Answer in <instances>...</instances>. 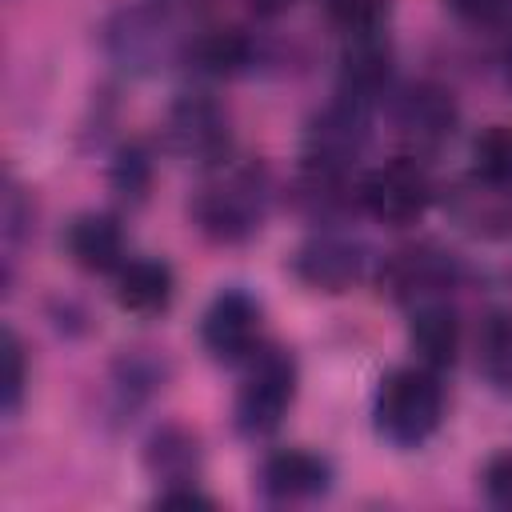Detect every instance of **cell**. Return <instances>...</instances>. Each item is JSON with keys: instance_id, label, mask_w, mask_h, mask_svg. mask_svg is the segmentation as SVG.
<instances>
[{"instance_id": "6da1fadb", "label": "cell", "mask_w": 512, "mask_h": 512, "mask_svg": "<svg viewBox=\"0 0 512 512\" xmlns=\"http://www.w3.org/2000/svg\"><path fill=\"white\" fill-rule=\"evenodd\" d=\"M444 420V388L432 368H396L372 396V424L400 448L424 444Z\"/></svg>"}, {"instance_id": "7a4b0ae2", "label": "cell", "mask_w": 512, "mask_h": 512, "mask_svg": "<svg viewBox=\"0 0 512 512\" xmlns=\"http://www.w3.org/2000/svg\"><path fill=\"white\" fill-rule=\"evenodd\" d=\"M268 212V180L252 164H220V172L196 192L192 216L196 224L220 240V244H240L248 240Z\"/></svg>"}, {"instance_id": "3957f363", "label": "cell", "mask_w": 512, "mask_h": 512, "mask_svg": "<svg viewBox=\"0 0 512 512\" xmlns=\"http://www.w3.org/2000/svg\"><path fill=\"white\" fill-rule=\"evenodd\" d=\"M296 396V364L280 348H260L252 352L248 376L236 392V428L244 436H268L280 428L288 404Z\"/></svg>"}, {"instance_id": "277c9868", "label": "cell", "mask_w": 512, "mask_h": 512, "mask_svg": "<svg viewBox=\"0 0 512 512\" xmlns=\"http://www.w3.org/2000/svg\"><path fill=\"white\" fill-rule=\"evenodd\" d=\"M364 144H368V108L360 100L340 96L336 104L316 112L308 132H304L308 172L344 176L348 164H356V156L364 152Z\"/></svg>"}, {"instance_id": "5b68a950", "label": "cell", "mask_w": 512, "mask_h": 512, "mask_svg": "<svg viewBox=\"0 0 512 512\" xmlns=\"http://www.w3.org/2000/svg\"><path fill=\"white\" fill-rule=\"evenodd\" d=\"M428 200H432V184L416 160L380 164L360 184V204L368 208V216H376L380 224H392V228L420 220Z\"/></svg>"}, {"instance_id": "8992f818", "label": "cell", "mask_w": 512, "mask_h": 512, "mask_svg": "<svg viewBox=\"0 0 512 512\" xmlns=\"http://www.w3.org/2000/svg\"><path fill=\"white\" fill-rule=\"evenodd\" d=\"M168 144L184 160L224 164L228 160V120L208 96H184L168 112Z\"/></svg>"}, {"instance_id": "52a82bcc", "label": "cell", "mask_w": 512, "mask_h": 512, "mask_svg": "<svg viewBox=\"0 0 512 512\" xmlns=\"http://www.w3.org/2000/svg\"><path fill=\"white\" fill-rule=\"evenodd\" d=\"M200 340L224 364L252 360L256 340H260V308L252 304V296H244V292H220L204 308V316H200Z\"/></svg>"}, {"instance_id": "ba28073f", "label": "cell", "mask_w": 512, "mask_h": 512, "mask_svg": "<svg viewBox=\"0 0 512 512\" xmlns=\"http://www.w3.org/2000/svg\"><path fill=\"white\" fill-rule=\"evenodd\" d=\"M364 268H368L364 248L340 232H320L304 240L292 256V272L316 292H344L364 276Z\"/></svg>"}, {"instance_id": "9c48e42d", "label": "cell", "mask_w": 512, "mask_h": 512, "mask_svg": "<svg viewBox=\"0 0 512 512\" xmlns=\"http://www.w3.org/2000/svg\"><path fill=\"white\" fill-rule=\"evenodd\" d=\"M452 276H456L452 256L440 252V248H432V244L396 252L384 264V272H380V280L388 284V292L396 300H404V304H432V300H440V292L452 284Z\"/></svg>"}, {"instance_id": "30bf717a", "label": "cell", "mask_w": 512, "mask_h": 512, "mask_svg": "<svg viewBox=\"0 0 512 512\" xmlns=\"http://www.w3.org/2000/svg\"><path fill=\"white\" fill-rule=\"evenodd\" d=\"M108 52L124 68L148 72L172 56V28L152 8H128L108 24Z\"/></svg>"}, {"instance_id": "8fae6325", "label": "cell", "mask_w": 512, "mask_h": 512, "mask_svg": "<svg viewBox=\"0 0 512 512\" xmlns=\"http://www.w3.org/2000/svg\"><path fill=\"white\" fill-rule=\"evenodd\" d=\"M396 128L416 152L440 148L456 128V100L440 84H416L396 104Z\"/></svg>"}, {"instance_id": "7c38bea8", "label": "cell", "mask_w": 512, "mask_h": 512, "mask_svg": "<svg viewBox=\"0 0 512 512\" xmlns=\"http://www.w3.org/2000/svg\"><path fill=\"white\" fill-rule=\"evenodd\" d=\"M328 484H332L328 460L308 448H280L260 468V492L272 500H308L328 492Z\"/></svg>"}, {"instance_id": "4fadbf2b", "label": "cell", "mask_w": 512, "mask_h": 512, "mask_svg": "<svg viewBox=\"0 0 512 512\" xmlns=\"http://www.w3.org/2000/svg\"><path fill=\"white\" fill-rule=\"evenodd\" d=\"M64 248L84 272H116L124 264V232L104 212H80L64 232Z\"/></svg>"}, {"instance_id": "5bb4252c", "label": "cell", "mask_w": 512, "mask_h": 512, "mask_svg": "<svg viewBox=\"0 0 512 512\" xmlns=\"http://www.w3.org/2000/svg\"><path fill=\"white\" fill-rule=\"evenodd\" d=\"M116 304L132 316H160L168 304H172V292H176V280H172V268L164 260H152V256H136V260H124L116 268Z\"/></svg>"}, {"instance_id": "9a60e30c", "label": "cell", "mask_w": 512, "mask_h": 512, "mask_svg": "<svg viewBox=\"0 0 512 512\" xmlns=\"http://www.w3.org/2000/svg\"><path fill=\"white\" fill-rule=\"evenodd\" d=\"M200 464H204L200 440L184 424H160L148 436V444H144V468L164 488H172V484H196Z\"/></svg>"}, {"instance_id": "2e32d148", "label": "cell", "mask_w": 512, "mask_h": 512, "mask_svg": "<svg viewBox=\"0 0 512 512\" xmlns=\"http://www.w3.org/2000/svg\"><path fill=\"white\" fill-rule=\"evenodd\" d=\"M388 44L380 40V32H364V36H348V48L340 56V96L368 104L384 84H388Z\"/></svg>"}, {"instance_id": "e0dca14e", "label": "cell", "mask_w": 512, "mask_h": 512, "mask_svg": "<svg viewBox=\"0 0 512 512\" xmlns=\"http://www.w3.org/2000/svg\"><path fill=\"white\" fill-rule=\"evenodd\" d=\"M408 344L416 352V360L424 368H448L456 360V348H460V328H456V316L432 300V304H416L412 312V324H408Z\"/></svg>"}, {"instance_id": "ac0fdd59", "label": "cell", "mask_w": 512, "mask_h": 512, "mask_svg": "<svg viewBox=\"0 0 512 512\" xmlns=\"http://www.w3.org/2000/svg\"><path fill=\"white\" fill-rule=\"evenodd\" d=\"M184 60L204 76H232L252 60V44L240 28H204L184 44Z\"/></svg>"}, {"instance_id": "d6986e66", "label": "cell", "mask_w": 512, "mask_h": 512, "mask_svg": "<svg viewBox=\"0 0 512 512\" xmlns=\"http://www.w3.org/2000/svg\"><path fill=\"white\" fill-rule=\"evenodd\" d=\"M504 188L508 184H492V180H476L472 188H464L460 200H456L460 224L476 236L512 232V192H504Z\"/></svg>"}, {"instance_id": "ffe728a7", "label": "cell", "mask_w": 512, "mask_h": 512, "mask_svg": "<svg viewBox=\"0 0 512 512\" xmlns=\"http://www.w3.org/2000/svg\"><path fill=\"white\" fill-rule=\"evenodd\" d=\"M476 364L496 388L512 392V312H492L480 324Z\"/></svg>"}, {"instance_id": "44dd1931", "label": "cell", "mask_w": 512, "mask_h": 512, "mask_svg": "<svg viewBox=\"0 0 512 512\" xmlns=\"http://www.w3.org/2000/svg\"><path fill=\"white\" fill-rule=\"evenodd\" d=\"M472 176L512 184V124H492L472 144Z\"/></svg>"}, {"instance_id": "7402d4cb", "label": "cell", "mask_w": 512, "mask_h": 512, "mask_svg": "<svg viewBox=\"0 0 512 512\" xmlns=\"http://www.w3.org/2000/svg\"><path fill=\"white\" fill-rule=\"evenodd\" d=\"M0 364H4V376H0L4 412H16L24 400V384H28V360H24V344L12 328H4V336H0Z\"/></svg>"}, {"instance_id": "603a6c76", "label": "cell", "mask_w": 512, "mask_h": 512, "mask_svg": "<svg viewBox=\"0 0 512 512\" xmlns=\"http://www.w3.org/2000/svg\"><path fill=\"white\" fill-rule=\"evenodd\" d=\"M332 24H340L348 36H364V32H380L384 16H388V0H324Z\"/></svg>"}, {"instance_id": "cb8c5ba5", "label": "cell", "mask_w": 512, "mask_h": 512, "mask_svg": "<svg viewBox=\"0 0 512 512\" xmlns=\"http://www.w3.org/2000/svg\"><path fill=\"white\" fill-rule=\"evenodd\" d=\"M148 184H152V164H148V156H144L136 144H132V148H120V156L112 160V188H116L124 200L140 204L144 192H148Z\"/></svg>"}, {"instance_id": "d4e9b609", "label": "cell", "mask_w": 512, "mask_h": 512, "mask_svg": "<svg viewBox=\"0 0 512 512\" xmlns=\"http://www.w3.org/2000/svg\"><path fill=\"white\" fill-rule=\"evenodd\" d=\"M484 496L492 508L512 512V452H500L484 464Z\"/></svg>"}, {"instance_id": "484cf974", "label": "cell", "mask_w": 512, "mask_h": 512, "mask_svg": "<svg viewBox=\"0 0 512 512\" xmlns=\"http://www.w3.org/2000/svg\"><path fill=\"white\" fill-rule=\"evenodd\" d=\"M28 224H32V204L24 200V188L8 184V192H4V240L16 244Z\"/></svg>"}, {"instance_id": "4316f807", "label": "cell", "mask_w": 512, "mask_h": 512, "mask_svg": "<svg viewBox=\"0 0 512 512\" xmlns=\"http://www.w3.org/2000/svg\"><path fill=\"white\" fill-rule=\"evenodd\" d=\"M160 508H212V496L196 492V484H172L156 496Z\"/></svg>"}, {"instance_id": "83f0119b", "label": "cell", "mask_w": 512, "mask_h": 512, "mask_svg": "<svg viewBox=\"0 0 512 512\" xmlns=\"http://www.w3.org/2000/svg\"><path fill=\"white\" fill-rule=\"evenodd\" d=\"M452 8L468 20H496L512 8V0H452Z\"/></svg>"}, {"instance_id": "f1b7e54d", "label": "cell", "mask_w": 512, "mask_h": 512, "mask_svg": "<svg viewBox=\"0 0 512 512\" xmlns=\"http://www.w3.org/2000/svg\"><path fill=\"white\" fill-rule=\"evenodd\" d=\"M248 4H252L256 12H264V16H272V12H284L292 0H248Z\"/></svg>"}, {"instance_id": "f546056e", "label": "cell", "mask_w": 512, "mask_h": 512, "mask_svg": "<svg viewBox=\"0 0 512 512\" xmlns=\"http://www.w3.org/2000/svg\"><path fill=\"white\" fill-rule=\"evenodd\" d=\"M168 4H192V0H168Z\"/></svg>"}, {"instance_id": "4dcf8cb0", "label": "cell", "mask_w": 512, "mask_h": 512, "mask_svg": "<svg viewBox=\"0 0 512 512\" xmlns=\"http://www.w3.org/2000/svg\"><path fill=\"white\" fill-rule=\"evenodd\" d=\"M508 76H512V68H508Z\"/></svg>"}]
</instances>
